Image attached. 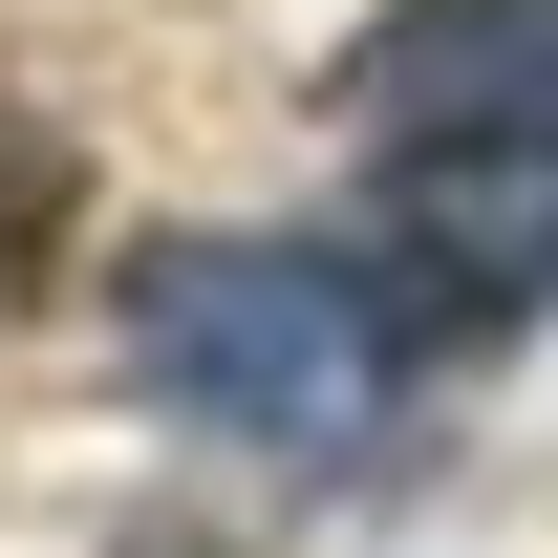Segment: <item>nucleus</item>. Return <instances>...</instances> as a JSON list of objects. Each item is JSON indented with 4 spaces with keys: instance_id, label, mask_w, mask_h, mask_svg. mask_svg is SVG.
I'll return each instance as SVG.
<instances>
[{
    "instance_id": "nucleus-1",
    "label": "nucleus",
    "mask_w": 558,
    "mask_h": 558,
    "mask_svg": "<svg viewBox=\"0 0 558 558\" xmlns=\"http://www.w3.org/2000/svg\"><path fill=\"white\" fill-rule=\"evenodd\" d=\"M130 365L172 429H236V451H365L387 409V301L365 258H301V236H150L130 258Z\"/></svg>"
},
{
    "instance_id": "nucleus-3",
    "label": "nucleus",
    "mask_w": 558,
    "mask_h": 558,
    "mask_svg": "<svg viewBox=\"0 0 558 558\" xmlns=\"http://www.w3.org/2000/svg\"><path fill=\"white\" fill-rule=\"evenodd\" d=\"M344 130L429 150V130H537L558 150V0H387L344 44Z\"/></svg>"
},
{
    "instance_id": "nucleus-2",
    "label": "nucleus",
    "mask_w": 558,
    "mask_h": 558,
    "mask_svg": "<svg viewBox=\"0 0 558 558\" xmlns=\"http://www.w3.org/2000/svg\"><path fill=\"white\" fill-rule=\"evenodd\" d=\"M365 301H387V344L451 365V344H515L558 301V150L537 130H429L387 150V194H365Z\"/></svg>"
},
{
    "instance_id": "nucleus-4",
    "label": "nucleus",
    "mask_w": 558,
    "mask_h": 558,
    "mask_svg": "<svg viewBox=\"0 0 558 558\" xmlns=\"http://www.w3.org/2000/svg\"><path fill=\"white\" fill-rule=\"evenodd\" d=\"M44 258H65V130H22V108H0V301H22Z\"/></svg>"
}]
</instances>
